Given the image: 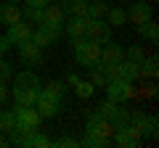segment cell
Masks as SVG:
<instances>
[{"instance_id": "18", "label": "cell", "mask_w": 159, "mask_h": 148, "mask_svg": "<svg viewBox=\"0 0 159 148\" xmlns=\"http://www.w3.org/2000/svg\"><path fill=\"white\" fill-rule=\"evenodd\" d=\"M88 3H90V0H64L61 8L69 11L72 16H88Z\"/></svg>"}, {"instance_id": "2", "label": "cell", "mask_w": 159, "mask_h": 148, "mask_svg": "<svg viewBox=\"0 0 159 148\" xmlns=\"http://www.w3.org/2000/svg\"><path fill=\"white\" fill-rule=\"evenodd\" d=\"M61 101H64V98L53 95V93L45 90V87H40L37 101H34V106H37V114L43 116V119H53V116H58V111H61Z\"/></svg>"}, {"instance_id": "35", "label": "cell", "mask_w": 159, "mask_h": 148, "mask_svg": "<svg viewBox=\"0 0 159 148\" xmlns=\"http://www.w3.org/2000/svg\"><path fill=\"white\" fill-rule=\"evenodd\" d=\"M58 3H64V0H58Z\"/></svg>"}, {"instance_id": "19", "label": "cell", "mask_w": 159, "mask_h": 148, "mask_svg": "<svg viewBox=\"0 0 159 148\" xmlns=\"http://www.w3.org/2000/svg\"><path fill=\"white\" fill-rule=\"evenodd\" d=\"M103 21H106L109 27H122V24H127V13L122 11V8H109L106 16H103Z\"/></svg>"}, {"instance_id": "33", "label": "cell", "mask_w": 159, "mask_h": 148, "mask_svg": "<svg viewBox=\"0 0 159 148\" xmlns=\"http://www.w3.org/2000/svg\"><path fill=\"white\" fill-rule=\"evenodd\" d=\"M106 3H119V0H106Z\"/></svg>"}, {"instance_id": "4", "label": "cell", "mask_w": 159, "mask_h": 148, "mask_svg": "<svg viewBox=\"0 0 159 148\" xmlns=\"http://www.w3.org/2000/svg\"><path fill=\"white\" fill-rule=\"evenodd\" d=\"M40 122H43V116L37 114V108H34V106H19L16 108V132H19V135L37 130Z\"/></svg>"}, {"instance_id": "24", "label": "cell", "mask_w": 159, "mask_h": 148, "mask_svg": "<svg viewBox=\"0 0 159 148\" xmlns=\"http://www.w3.org/2000/svg\"><path fill=\"white\" fill-rule=\"evenodd\" d=\"M127 58H130V61H135V63H141L143 58H146V53H143L141 45H133L130 50H127Z\"/></svg>"}, {"instance_id": "12", "label": "cell", "mask_w": 159, "mask_h": 148, "mask_svg": "<svg viewBox=\"0 0 159 148\" xmlns=\"http://www.w3.org/2000/svg\"><path fill=\"white\" fill-rule=\"evenodd\" d=\"M88 27H90V16H72V21L66 24V34L72 40H80V37H85L88 34Z\"/></svg>"}, {"instance_id": "9", "label": "cell", "mask_w": 159, "mask_h": 148, "mask_svg": "<svg viewBox=\"0 0 159 148\" xmlns=\"http://www.w3.org/2000/svg\"><path fill=\"white\" fill-rule=\"evenodd\" d=\"M32 32H34L32 24L21 19V21H16V24H8L6 34H8V40H11L13 45H19V42H24V40H32Z\"/></svg>"}, {"instance_id": "16", "label": "cell", "mask_w": 159, "mask_h": 148, "mask_svg": "<svg viewBox=\"0 0 159 148\" xmlns=\"http://www.w3.org/2000/svg\"><path fill=\"white\" fill-rule=\"evenodd\" d=\"M125 58V53H122V45H117V42L109 40L106 45H101V63H117Z\"/></svg>"}, {"instance_id": "21", "label": "cell", "mask_w": 159, "mask_h": 148, "mask_svg": "<svg viewBox=\"0 0 159 148\" xmlns=\"http://www.w3.org/2000/svg\"><path fill=\"white\" fill-rule=\"evenodd\" d=\"M109 11V3H101V0H90L88 3V16L90 19H103Z\"/></svg>"}, {"instance_id": "15", "label": "cell", "mask_w": 159, "mask_h": 148, "mask_svg": "<svg viewBox=\"0 0 159 148\" xmlns=\"http://www.w3.org/2000/svg\"><path fill=\"white\" fill-rule=\"evenodd\" d=\"M69 85L74 87V93H77V98H82V101H88V98H93V93H96V85H93L90 80H80L77 74H72V77H69Z\"/></svg>"}, {"instance_id": "7", "label": "cell", "mask_w": 159, "mask_h": 148, "mask_svg": "<svg viewBox=\"0 0 159 148\" xmlns=\"http://www.w3.org/2000/svg\"><path fill=\"white\" fill-rule=\"evenodd\" d=\"M88 40L98 42V45H106L109 40H111V27H109L103 19H90V27H88Z\"/></svg>"}, {"instance_id": "23", "label": "cell", "mask_w": 159, "mask_h": 148, "mask_svg": "<svg viewBox=\"0 0 159 148\" xmlns=\"http://www.w3.org/2000/svg\"><path fill=\"white\" fill-rule=\"evenodd\" d=\"M24 16H27V19H32V21H43V8H34V6H27V8H24Z\"/></svg>"}, {"instance_id": "17", "label": "cell", "mask_w": 159, "mask_h": 148, "mask_svg": "<svg viewBox=\"0 0 159 148\" xmlns=\"http://www.w3.org/2000/svg\"><path fill=\"white\" fill-rule=\"evenodd\" d=\"M0 132H3V135L16 132V111H13V108L0 106Z\"/></svg>"}, {"instance_id": "28", "label": "cell", "mask_w": 159, "mask_h": 148, "mask_svg": "<svg viewBox=\"0 0 159 148\" xmlns=\"http://www.w3.org/2000/svg\"><path fill=\"white\" fill-rule=\"evenodd\" d=\"M11 48H13V42L8 40V34H0V50L6 53V50H11Z\"/></svg>"}, {"instance_id": "31", "label": "cell", "mask_w": 159, "mask_h": 148, "mask_svg": "<svg viewBox=\"0 0 159 148\" xmlns=\"http://www.w3.org/2000/svg\"><path fill=\"white\" fill-rule=\"evenodd\" d=\"M6 146H11V143H8V137L3 135V132H0V148H6Z\"/></svg>"}, {"instance_id": "1", "label": "cell", "mask_w": 159, "mask_h": 148, "mask_svg": "<svg viewBox=\"0 0 159 148\" xmlns=\"http://www.w3.org/2000/svg\"><path fill=\"white\" fill-rule=\"evenodd\" d=\"M72 45H74V58L80 61V66L96 69L101 63V45L98 42L88 40V37H80V40H72Z\"/></svg>"}, {"instance_id": "29", "label": "cell", "mask_w": 159, "mask_h": 148, "mask_svg": "<svg viewBox=\"0 0 159 148\" xmlns=\"http://www.w3.org/2000/svg\"><path fill=\"white\" fill-rule=\"evenodd\" d=\"M53 146H64V148H72V146H80V140H72V137H64V140L53 143Z\"/></svg>"}, {"instance_id": "14", "label": "cell", "mask_w": 159, "mask_h": 148, "mask_svg": "<svg viewBox=\"0 0 159 148\" xmlns=\"http://www.w3.org/2000/svg\"><path fill=\"white\" fill-rule=\"evenodd\" d=\"M24 19V13H21V8H19V3H3L0 6V24H16V21H21Z\"/></svg>"}, {"instance_id": "30", "label": "cell", "mask_w": 159, "mask_h": 148, "mask_svg": "<svg viewBox=\"0 0 159 148\" xmlns=\"http://www.w3.org/2000/svg\"><path fill=\"white\" fill-rule=\"evenodd\" d=\"M24 3H27V6H34V8H45L51 0H24Z\"/></svg>"}, {"instance_id": "5", "label": "cell", "mask_w": 159, "mask_h": 148, "mask_svg": "<svg viewBox=\"0 0 159 148\" xmlns=\"http://www.w3.org/2000/svg\"><path fill=\"white\" fill-rule=\"evenodd\" d=\"M61 32H64L61 27H51V24H40V27L32 32V42H34L37 48H48L51 42H56L58 37H61Z\"/></svg>"}, {"instance_id": "32", "label": "cell", "mask_w": 159, "mask_h": 148, "mask_svg": "<svg viewBox=\"0 0 159 148\" xmlns=\"http://www.w3.org/2000/svg\"><path fill=\"white\" fill-rule=\"evenodd\" d=\"M6 3H24V0H6Z\"/></svg>"}, {"instance_id": "3", "label": "cell", "mask_w": 159, "mask_h": 148, "mask_svg": "<svg viewBox=\"0 0 159 148\" xmlns=\"http://www.w3.org/2000/svg\"><path fill=\"white\" fill-rule=\"evenodd\" d=\"M85 130H88V135L96 137V140H109L111 132L117 130V127H114V122L109 119V116H103V114H90Z\"/></svg>"}, {"instance_id": "26", "label": "cell", "mask_w": 159, "mask_h": 148, "mask_svg": "<svg viewBox=\"0 0 159 148\" xmlns=\"http://www.w3.org/2000/svg\"><path fill=\"white\" fill-rule=\"evenodd\" d=\"M11 74H13V72H11V63H8L6 58H3V61H0V82H6L8 77H11Z\"/></svg>"}, {"instance_id": "25", "label": "cell", "mask_w": 159, "mask_h": 148, "mask_svg": "<svg viewBox=\"0 0 159 148\" xmlns=\"http://www.w3.org/2000/svg\"><path fill=\"white\" fill-rule=\"evenodd\" d=\"M45 90H51L53 95H58V98H64V93H66V87H64V82H51V85H45Z\"/></svg>"}, {"instance_id": "13", "label": "cell", "mask_w": 159, "mask_h": 148, "mask_svg": "<svg viewBox=\"0 0 159 148\" xmlns=\"http://www.w3.org/2000/svg\"><path fill=\"white\" fill-rule=\"evenodd\" d=\"M13 87H24V90H34L40 93V87H43V82H40V77L34 72H19L16 74V80H13Z\"/></svg>"}, {"instance_id": "27", "label": "cell", "mask_w": 159, "mask_h": 148, "mask_svg": "<svg viewBox=\"0 0 159 148\" xmlns=\"http://www.w3.org/2000/svg\"><path fill=\"white\" fill-rule=\"evenodd\" d=\"M8 95H11V87H8L6 82H0V106L8 103Z\"/></svg>"}, {"instance_id": "22", "label": "cell", "mask_w": 159, "mask_h": 148, "mask_svg": "<svg viewBox=\"0 0 159 148\" xmlns=\"http://www.w3.org/2000/svg\"><path fill=\"white\" fill-rule=\"evenodd\" d=\"M90 72H93V77H90L93 85H96V87H106V82H109V80H106V74H103L98 66H96V69H90Z\"/></svg>"}, {"instance_id": "11", "label": "cell", "mask_w": 159, "mask_h": 148, "mask_svg": "<svg viewBox=\"0 0 159 148\" xmlns=\"http://www.w3.org/2000/svg\"><path fill=\"white\" fill-rule=\"evenodd\" d=\"M19 56H21L24 63H43V48H37L32 40H24L19 42Z\"/></svg>"}, {"instance_id": "10", "label": "cell", "mask_w": 159, "mask_h": 148, "mask_svg": "<svg viewBox=\"0 0 159 148\" xmlns=\"http://www.w3.org/2000/svg\"><path fill=\"white\" fill-rule=\"evenodd\" d=\"M125 13H127V21H133L135 27H138V24H143V21H148V19H154L151 6H148V3H143V0L133 3V6H130V11H125Z\"/></svg>"}, {"instance_id": "6", "label": "cell", "mask_w": 159, "mask_h": 148, "mask_svg": "<svg viewBox=\"0 0 159 148\" xmlns=\"http://www.w3.org/2000/svg\"><path fill=\"white\" fill-rule=\"evenodd\" d=\"M130 95H133V82H125V80L106 82V98H111L117 103H125V101H130Z\"/></svg>"}, {"instance_id": "20", "label": "cell", "mask_w": 159, "mask_h": 148, "mask_svg": "<svg viewBox=\"0 0 159 148\" xmlns=\"http://www.w3.org/2000/svg\"><path fill=\"white\" fill-rule=\"evenodd\" d=\"M138 32H141V37H146V40H151V42H157V37H159V27L154 24V19L138 24Z\"/></svg>"}, {"instance_id": "34", "label": "cell", "mask_w": 159, "mask_h": 148, "mask_svg": "<svg viewBox=\"0 0 159 148\" xmlns=\"http://www.w3.org/2000/svg\"><path fill=\"white\" fill-rule=\"evenodd\" d=\"M0 61H3V50H0Z\"/></svg>"}, {"instance_id": "8", "label": "cell", "mask_w": 159, "mask_h": 148, "mask_svg": "<svg viewBox=\"0 0 159 148\" xmlns=\"http://www.w3.org/2000/svg\"><path fill=\"white\" fill-rule=\"evenodd\" d=\"M40 24H51V27H61L66 24V11H64L58 3H48L45 8H43V21Z\"/></svg>"}]
</instances>
